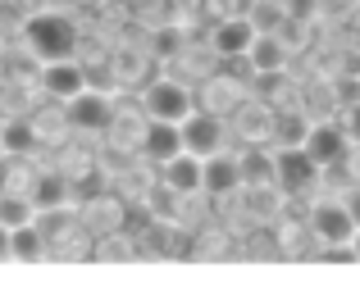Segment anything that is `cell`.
Here are the masks:
<instances>
[{
    "instance_id": "obj_1",
    "label": "cell",
    "mask_w": 360,
    "mask_h": 291,
    "mask_svg": "<svg viewBox=\"0 0 360 291\" xmlns=\"http://www.w3.org/2000/svg\"><path fill=\"white\" fill-rule=\"evenodd\" d=\"M23 46L32 60L51 64V60H73L78 50V23L60 9H37L23 18Z\"/></svg>"
},
{
    "instance_id": "obj_2",
    "label": "cell",
    "mask_w": 360,
    "mask_h": 291,
    "mask_svg": "<svg viewBox=\"0 0 360 291\" xmlns=\"http://www.w3.org/2000/svg\"><path fill=\"white\" fill-rule=\"evenodd\" d=\"M141 114L146 119H165V123H183L192 109H201V100H196V91L187 87V82L178 78H160L150 82V87H141Z\"/></svg>"
},
{
    "instance_id": "obj_3",
    "label": "cell",
    "mask_w": 360,
    "mask_h": 291,
    "mask_svg": "<svg viewBox=\"0 0 360 291\" xmlns=\"http://www.w3.org/2000/svg\"><path fill=\"white\" fill-rule=\"evenodd\" d=\"M306 223H310V232H315L319 246H347V241L356 237V228H360L356 210L347 201H319V205H310Z\"/></svg>"
},
{
    "instance_id": "obj_4",
    "label": "cell",
    "mask_w": 360,
    "mask_h": 291,
    "mask_svg": "<svg viewBox=\"0 0 360 291\" xmlns=\"http://www.w3.org/2000/svg\"><path fill=\"white\" fill-rule=\"evenodd\" d=\"M274 155H278V177H274V187H278V196H288V201L306 196L310 187L324 177V168L310 159L306 146H278Z\"/></svg>"
},
{
    "instance_id": "obj_5",
    "label": "cell",
    "mask_w": 360,
    "mask_h": 291,
    "mask_svg": "<svg viewBox=\"0 0 360 291\" xmlns=\"http://www.w3.org/2000/svg\"><path fill=\"white\" fill-rule=\"evenodd\" d=\"M183 146L201 159L219 155V150L229 146V123H224V114H214V109H192V114L183 119Z\"/></svg>"
},
{
    "instance_id": "obj_6",
    "label": "cell",
    "mask_w": 360,
    "mask_h": 291,
    "mask_svg": "<svg viewBox=\"0 0 360 291\" xmlns=\"http://www.w3.org/2000/svg\"><path fill=\"white\" fill-rule=\"evenodd\" d=\"M115 100L105 96V91H78L73 100H64V119H69V128H78V133H105L110 123H115Z\"/></svg>"
},
{
    "instance_id": "obj_7",
    "label": "cell",
    "mask_w": 360,
    "mask_h": 291,
    "mask_svg": "<svg viewBox=\"0 0 360 291\" xmlns=\"http://www.w3.org/2000/svg\"><path fill=\"white\" fill-rule=\"evenodd\" d=\"M306 150H310V159H315L319 168H342L347 155L356 150V142H352V133H347L342 123H310Z\"/></svg>"
},
{
    "instance_id": "obj_8",
    "label": "cell",
    "mask_w": 360,
    "mask_h": 291,
    "mask_svg": "<svg viewBox=\"0 0 360 291\" xmlns=\"http://www.w3.org/2000/svg\"><path fill=\"white\" fill-rule=\"evenodd\" d=\"M255 36H260V27L251 23V14H224V18L210 23V50L224 55V60H233V55L251 50Z\"/></svg>"
},
{
    "instance_id": "obj_9",
    "label": "cell",
    "mask_w": 360,
    "mask_h": 291,
    "mask_svg": "<svg viewBox=\"0 0 360 291\" xmlns=\"http://www.w3.org/2000/svg\"><path fill=\"white\" fill-rule=\"evenodd\" d=\"M37 82H41V91L51 100H73L78 91H87V69H82L78 60H51L37 69Z\"/></svg>"
},
{
    "instance_id": "obj_10",
    "label": "cell",
    "mask_w": 360,
    "mask_h": 291,
    "mask_svg": "<svg viewBox=\"0 0 360 291\" xmlns=\"http://www.w3.org/2000/svg\"><path fill=\"white\" fill-rule=\"evenodd\" d=\"M160 182H165L169 196H201L205 191V159L183 150L169 164H160Z\"/></svg>"
},
{
    "instance_id": "obj_11",
    "label": "cell",
    "mask_w": 360,
    "mask_h": 291,
    "mask_svg": "<svg viewBox=\"0 0 360 291\" xmlns=\"http://www.w3.org/2000/svg\"><path fill=\"white\" fill-rule=\"evenodd\" d=\"M238 191H246L242 159L229 155V150H219V155L205 159V196H214V201H233Z\"/></svg>"
},
{
    "instance_id": "obj_12",
    "label": "cell",
    "mask_w": 360,
    "mask_h": 291,
    "mask_svg": "<svg viewBox=\"0 0 360 291\" xmlns=\"http://www.w3.org/2000/svg\"><path fill=\"white\" fill-rule=\"evenodd\" d=\"M183 123H165V119H150L146 137H141V155L150 164H169L174 155H183Z\"/></svg>"
},
{
    "instance_id": "obj_13",
    "label": "cell",
    "mask_w": 360,
    "mask_h": 291,
    "mask_svg": "<svg viewBox=\"0 0 360 291\" xmlns=\"http://www.w3.org/2000/svg\"><path fill=\"white\" fill-rule=\"evenodd\" d=\"M201 109H214V114H238V109L246 105V87H242V78H233V73H219V78H210L201 87Z\"/></svg>"
},
{
    "instance_id": "obj_14",
    "label": "cell",
    "mask_w": 360,
    "mask_h": 291,
    "mask_svg": "<svg viewBox=\"0 0 360 291\" xmlns=\"http://www.w3.org/2000/svg\"><path fill=\"white\" fill-rule=\"evenodd\" d=\"M288 50H292V46L283 41L278 32H260V36L251 41V50H246V60H251V69H255V73L274 78V73L288 69Z\"/></svg>"
},
{
    "instance_id": "obj_15",
    "label": "cell",
    "mask_w": 360,
    "mask_h": 291,
    "mask_svg": "<svg viewBox=\"0 0 360 291\" xmlns=\"http://www.w3.org/2000/svg\"><path fill=\"white\" fill-rule=\"evenodd\" d=\"M69 196H73V177H69V173H60V168H46V173H37V182H32L37 210H60V205H69Z\"/></svg>"
},
{
    "instance_id": "obj_16",
    "label": "cell",
    "mask_w": 360,
    "mask_h": 291,
    "mask_svg": "<svg viewBox=\"0 0 360 291\" xmlns=\"http://www.w3.org/2000/svg\"><path fill=\"white\" fill-rule=\"evenodd\" d=\"M274 123H278V114H269V109H260V105H242L238 109V137L246 146L274 142Z\"/></svg>"
},
{
    "instance_id": "obj_17",
    "label": "cell",
    "mask_w": 360,
    "mask_h": 291,
    "mask_svg": "<svg viewBox=\"0 0 360 291\" xmlns=\"http://www.w3.org/2000/svg\"><path fill=\"white\" fill-rule=\"evenodd\" d=\"M37 146H41L37 119H5V133H0V150L5 155H32Z\"/></svg>"
},
{
    "instance_id": "obj_18",
    "label": "cell",
    "mask_w": 360,
    "mask_h": 291,
    "mask_svg": "<svg viewBox=\"0 0 360 291\" xmlns=\"http://www.w3.org/2000/svg\"><path fill=\"white\" fill-rule=\"evenodd\" d=\"M238 159H242V182L246 187H274V177H278V155H269V150H260V146H246Z\"/></svg>"
},
{
    "instance_id": "obj_19",
    "label": "cell",
    "mask_w": 360,
    "mask_h": 291,
    "mask_svg": "<svg viewBox=\"0 0 360 291\" xmlns=\"http://www.w3.org/2000/svg\"><path fill=\"white\" fill-rule=\"evenodd\" d=\"M82 223H91L96 232H119L123 228V201H115V196H91L87 205H82Z\"/></svg>"
},
{
    "instance_id": "obj_20",
    "label": "cell",
    "mask_w": 360,
    "mask_h": 291,
    "mask_svg": "<svg viewBox=\"0 0 360 291\" xmlns=\"http://www.w3.org/2000/svg\"><path fill=\"white\" fill-rule=\"evenodd\" d=\"M51 255V237L41 232V223H23V228H14V259H23V264H37V259Z\"/></svg>"
},
{
    "instance_id": "obj_21",
    "label": "cell",
    "mask_w": 360,
    "mask_h": 291,
    "mask_svg": "<svg viewBox=\"0 0 360 291\" xmlns=\"http://www.w3.org/2000/svg\"><path fill=\"white\" fill-rule=\"evenodd\" d=\"M37 201L32 196H14V191H0V223L5 228H23V223H37Z\"/></svg>"
},
{
    "instance_id": "obj_22",
    "label": "cell",
    "mask_w": 360,
    "mask_h": 291,
    "mask_svg": "<svg viewBox=\"0 0 360 291\" xmlns=\"http://www.w3.org/2000/svg\"><path fill=\"white\" fill-rule=\"evenodd\" d=\"M37 223H41V232L51 237V246H55V241H69L73 232H78L82 219L69 210V205H60V210H41V214H37Z\"/></svg>"
},
{
    "instance_id": "obj_23",
    "label": "cell",
    "mask_w": 360,
    "mask_h": 291,
    "mask_svg": "<svg viewBox=\"0 0 360 291\" xmlns=\"http://www.w3.org/2000/svg\"><path fill=\"white\" fill-rule=\"evenodd\" d=\"M132 255H141V250H137V241L123 237V232H101L96 246H91V259H132Z\"/></svg>"
},
{
    "instance_id": "obj_24",
    "label": "cell",
    "mask_w": 360,
    "mask_h": 291,
    "mask_svg": "<svg viewBox=\"0 0 360 291\" xmlns=\"http://www.w3.org/2000/svg\"><path fill=\"white\" fill-rule=\"evenodd\" d=\"M306 133L310 128L301 123H292V114H278V123H274V142H283V146H306Z\"/></svg>"
},
{
    "instance_id": "obj_25",
    "label": "cell",
    "mask_w": 360,
    "mask_h": 291,
    "mask_svg": "<svg viewBox=\"0 0 360 291\" xmlns=\"http://www.w3.org/2000/svg\"><path fill=\"white\" fill-rule=\"evenodd\" d=\"M196 259H214V255H229V237H219V232H210V237H196Z\"/></svg>"
},
{
    "instance_id": "obj_26",
    "label": "cell",
    "mask_w": 360,
    "mask_h": 291,
    "mask_svg": "<svg viewBox=\"0 0 360 291\" xmlns=\"http://www.w3.org/2000/svg\"><path fill=\"white\" fill-rule=\"evenodd\" d=\"M342 128L352 133V142L360 146V100H352V105H347V114H342Z\"/></svg>"
},
{
    "instance_id": "obj_27",
    "label": "cell",
    "mask_w": 360,
    "mask_h": 291,
    "mask_svg": "<svg viewBox=\"0 0 360 291\" xmlns=\"http://www.w3.org/2000/svg\"><path fill=\"white\" fill-rule=\"evenodd\" d=\"M283 5H288V18H310L319 0H283Z\"/></svg>"
},
{
    "instance_id": "obj_28",
    "label": "cell",
    "mask_w": 360,
    "mask_h": 291,
    "mask_svg": "<svg viewBox=\"0 0 360 291\" xmlns=\"http://www.w3.org/2000/svg\"><path fill=\"white\" fill-rule=\"evenodd\" d=\"M0 259H14V228L0 223Z\"/></svg>"
},
{
    "instance_id": "obj_29",
    "label": "cell",
    "mask_w": 360,
    "mask_h": 291,
    "mask_svg": "<svg viewBox=\"0 0 360 291\" xmlns=\"http://www.w3.org/2000/svg\"><path fill=\"white\" fill-rule=\"evenodd\" d=\"M0 182H5V150H0Z\"/></svg>"
},
{
    "instance_id": "obj_30",
    "label": "cell",
    "mask_w": 360,
    "mask_h": 291,
    "mask_svg": "<svg viewBox=\"0 0 360 291\" xmlns=\"http://www.w3.org/2000/svg\"><path fill=\"white\" fill-rule=\"evenodd\" d=\"M352 246H356V255H360V228H356V237H352Z\"/></svg>"
},
{
    "instance_id": "obj_31",
    "label": "cell",
    "mask_w": 360,
    "mask_h": 291,
    "mask_svg": "<svg viewBox=\"0 0 360 291\" xmlns=\"http://www.w3.org/2000/svg\"><path fill=\"white\" fill-rule=\"evenodd\" d=\"M0 133H5V114H0Z\"/></svg>"
},
{
    "instance_id": "obj_32",
    "label": "cell",
    "mask_w": 360,
    "mask_h": 291,
    "mask_svg": "<svg viewBox=\"0 0 360 291\" xmlns=\"http://www.w3.org/2000/svg\"><path fill=\"white\" fill-rule=\"evenodd\" d=\"M356 23H360V9H356Z\"/></svg>"
}]
</instances>
